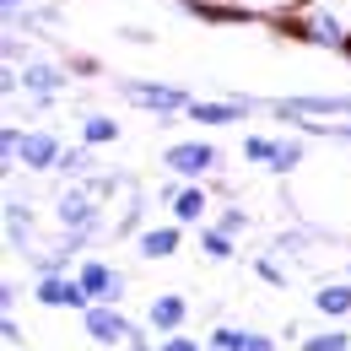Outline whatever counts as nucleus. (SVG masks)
I'll return each instance as SVG.
<instances>
[{
    "mask_svg": "<svg viewBox=\"0 0 351 351\" xmlns=\"http://www.w3.org/2000/svg\"><path fill=\"white\" fill-rule=\"evenodd\" d=\"M281 33L298 38V44L346 54L351 49V11L341 5V0H298V5L281 11Z\"/></svg>",
    "mask_w": 351,
    "mask_h": 351,
    "instance_id": "1",
    "label": "nucleus"
},
{
    "mask_svg": "<svg viewBox=\"0 0 351 351\" xmlns=\"http://www.w3.org/2000/svg\"><path fill=\"white\" fill-rule=\"evenodd\" d=\"M54 221H60V232H103L108 221H103V195L92 189L87 178H71L60 195H54Z\"/></svg>",
    "mask_w": 351,
    "mask_h": 351,
    "instance_id": "2",
    "label": "nucleus"
},
{
    "mask_svg": "<svg viewBox=\"0 0 351 351\" xmlns=\"http://www.w3.org/2000/svg\"><path fill=\"white\" fill-rule=\"evenodd\" d=\"M265 108L298 130L303 119H351V92H292V97H270Z\"/></svg>",
    "mask_w": 351,
    "mask_h": 351,
    "instance_id": "3",
    "label": "nucleus"
},
{
    "mask_svg": "<svg viewBox=\"0 0 351 351\" xmlns=\"http://www.w3.org/2000/svg\"><path fill=\"white\" fill-rule=\"evenodd\" d=\"M119 97L125 103H135L141 114H152V119H178L195 97L184 87H173V82H141V76H125L119 82Z\"/></svg>",
    "mask_w": 351,
    "mask_h": 351,
    "instance_id": "4",
    "label": "nucleus"
},
{
    "mask_svg": "<svg viewBox=\"0 0 351 351\" xmlns=\"http://www.w3.org/2000/svg\"><path fill=\"white\" fill-rule=\"evenodd\" d=\"M16 71H22V92H27V103H33L38 114H49V108L60 103V92L71 87V65H54L44 54H27Z\"/></svg>",
    "mask_w": 351,
    "mask_h": 351,
    "instance_id": "5",
    "label": "nucleus"
},
{
    "mask_svg": "<svg viewBox=\"0 0 351 351\" xmlns=\"http://www.w3.org/2000/svg\"><path fill=\"white\" fill-rule=\"evenodd\" d=\"M254 108H265L260 97L227 92V97H195V103L184 108V119H189V125H200V130H221V125H243Z\"/></svg>",
    "mask_w": 351,
    "mask_h": 351,
    "instance_id": "6",
    "label": "nucleus"
},
{
    "mask_svg": "<svg viewBox=\"0 0 351 351\" xmlns=\"http://www.w3.org/2000/svg\"><path fill=\"white\" fill-rule=\"evenodd\" d=\"M33 303L49 313H82V308H92V298L76 270H54V276H33Z\"/></svg>",
    "mask_w": 351,
    "mask_h": 351,
    "instance_id": "7",
    "label": "nucleus"
},
{
    "mask_svg": "<svg viewBox=\"0 0 351 351\" xmlns=\"http://www.w3.org/2000/svg\"><path fill=\"white\" fill-rule=\"evenodd\" d=\"M157 195L168 200V217H173L178 227H206V211H211V189H206V178H168Z\"/></svg>",
    "mask_w": 351,
    "mask_h": 351,
    "instance_id": "8",
    "label": "nucleus"
},
{
    "mask_svg": "<svg viewBox=\"0 0 351 351\" xmlns=\"http://www.w3.org/2000/svg\"><path fill=\"white\" fill-rule=\"evenodd\" d=\"M162 168L173 178H217V168H221V152L211 146V141H173L168 152H162Z\"/></svg>",
    "mask_w": 351,
    "mask_h": 351,
    "instance_id": "9",
    "label": "nucleus"
},
{
    "mask_svg": "<svg viewBox=\"0 0 351 351\" xmlns=\"http://www.w3.org/2000/svg\"><path fill=\"white\" fill-rule=\"evenodd\" d=\"M82 330H87L92 346H130V335H135V324L125 319V308H119V303L82 308Z\"/></svg>",
    "mask_w": 351,
    "mask_h": 351,
    "instance_id": "10",
    "label": "nucleus"
},
{
    "mask_svg": "<svg viewBox=\"0 0 351 351\" xmlns=\"http://www.w3.org/2000/svg\"><path fill=\"white\" fill-rule=\"evenodd\" d=\"M76 276H82L92 303H125V270H119V265L87 254V260H76Z\"/></svg>",
    "mask_w": 351,
    "mask_h": 351,
    "instance_id": "11",
    "label": "nucleus"
},
{
    "mask_svg": "<svg viewBox=\"0 0 351 351\" xmlns=\"http://www.w3.org/2000/svg\"><path fill=\"white\" fill-rule=\"evenodd\" d=\"M60 157H65V141L38 125V130L22 135V162H16V168H27V173H54V168H60Z\"/></svg>",
    "mask_w": 351,
    "mask_h": 351,
    "instance_id": "12",
    "label": "nucleus"
},
{
    "mask_svg": "<svg viewBox=\"0 0 351 351\" xmlns=\"http://www.w3.org/2000/svg\"><path fill=\"white\" fill-rule=\"evenodd\" d=\"M178 243H184V227H178L173 217L157 221V227H141V232H135V254H141V260H173Z\"/></svg>",
    "mask_w": 351,
    "mask_h": 351,
    "instance_id": "13",
    "label": "nucleus"
},
{
    "mask_svg": "<svg viewBox=\"0 0 351 351\" xmlns=\"http://www.w3.org/2000/svg\"><path fill=\"white\" fill-rule=\"evenodd\" d=\"M146 324H152L157 335L184 330V324H189V298H184V292H157V298H152V308H146Z\"/></svg>",
    "mask_w": 351,
    "mask_h": 351,
    "instance_id": "14",
    "label": "nucleus"
},
{
    "mask_svg": "<svg viewBox=\"0 0 351 351\" xmlns=\"http://www.w3.org/2000/svg\"><path fill=\"white\" fill-rule=\"evenodd\" d=\"M5 249L11 254L33 249V206H22L16 195H5Z\"/></svg>",
    "mask_w": 351,
    "mask_h": 351,
    "instance_id": "15",
    "label": "nucleus"
},
{
    "mask_svg": "<svg viewBox=\"0 0 351 351\" xmlns=\"http://www.w3.org/2000/svg\"><path fill=\"white\" fill-rule=\"evenodd\" d=\"M303 162H308V141H303V130H298V135H276V146H270V162H265V173L287 178V173H298Z\"/></svg>",
    "mask_w": 351,
    "mask_h": 351,
    "instance_id": "16",
    "label": "nucleus"
},
{
    "mask_svg": "<svg viewBox=\"0 0 351 351\" xmlns=\"http://www.w3.org/2000/svg\"><path fill=\"white\" fill-rule=\"evenodd\" d=\"M313 313L330 319V324L351 319V281H324V287H313Z\"/></svg>",
    "mask_w": 351,
    "mask_h": 351,
    "instance_id": "17",
    "label": "nucleus"
},
{
    "mask_svg": "<svg viewBox=\"0 0 351 351\" xmlns=\"http://www.w3.org/2000/svg\"><path fill=\"white\" fill-rule=\"evenodd\" d=\"M211 346H221V351H276V335L243 330V324H217L211 330Z\"/></svg>",
    "mask_w": 351,
    "mask_h": 351,
    "instance_id": "18",
    "label": "nucleus"
},
{
    "mask_svg": "<svg viewBox=\"0 0 351 351\" xmlns=\"http://www.w3.org/2000/svg\"><path fill=\"white\" fill-rule=\"evenodd\" d=\"M92 152H97V146H87V141H82V146H65V157H60L54 173L65 178V184H71V178H92L97 173V157H92Z\"/></svg>",
    "mask_w": 351,
    "mask_h": 351,
    "instance_id": "19",
    "label": "nucleus"
},
{
    "mask_svg": "<svg viewBox=\"0 0 351 351\" xmlns=\"http://www.w3.org/2000/svg\"><path fill=\"white\" fill-rule=\"evenodd\" d=\"M200 254L221 265V260H232V254H238V238H232L227 227H217V221H206V227H200Z\"/></svg>",
    "mask_w": 351,
    "mask_h": 351,
    "instance_id": "20",
    "label": "nucleus"
},
{
    "mask_svg": "<svg viewBox=\"0 0 351 351\" xmlns=\"http://www.w3.org/2000/svg\"><path fill=\"white\" fill-rule=\"evenodd\" d=\"M82 141H87V146H114V141H119V119H114V114H97V108L82 114Z\"/></svg>",
    "mask_w": 351,
    "mask_h": 351,
    "instance_id": "21",
    "label": "nucleus"
},
{
    "mask_svg": "<svg viewBox=\"0 0 351 351\" xmlns=\"http://www.w3.org/2000/svg\"><path fill=\"white\" fill-rule=\"evenodd\" d=\"M303 351H351V330L330 324V330H319V335H303Z\"/></svg>",
    "mask_w": 351,
    "mask_h": 351,
    "instance_id": "22",
    "label": "nucleus"
},
{
    "mask_svg": "<svg viewBox=\"0 0 351 351\" xmlns=\"http://www.w3.org/2000/svg\"><path fill=\"white\" fill-rule=\"evenodd\" d=\"M22 125H16V119H5V130H0V162H5V168H16V162H22Z\"/></svg>",
    "mask_w": 351,
    "mask_h": 351,
    "instance_id": "23",
    "label": "nucleus"
},
{
    "mask_svg": "<svg viewBox=\"0 0 351 351\" xmlns=\"http://www.w3.org/2000/svg\"><path fill=\"white\" fill-rule=\"evenodd\" d=\"M270 146H276V135H243V162L265 168L270 162Z\"/></svg>",
    "mask_w": 351,
    "mask_h": 351,
    "instance_id": "24",
    "label": "nucleus"
},
{
    "mask_svg": "<svg viewBox=\"0 0 351 351\" xmlns=\"http://www.w3.org/2000/svg\"><path fill=\"white\" fill-rule=\"evenodd\" d=\"M217 227H227V232H232V238H243V232H249V211H243V206H221V217H217Z\"/></svg>",
    "mask_w": 351,
    "mask_h": 351,
    "instance_id": "25",
    "label": "nucleus"
},
{
    "mask_svg": "<svg viewBox=\"0 0 351 351\" xmlns=\"http://www.w3.org/2000/svg\"><path fill=\"white\" fill-rule=\"evenodd\" d=\"M254 276H260L265 287H287V270L276 265V254H260V260H254Z\"/></svg>",
    "mask_w": 351,
    "mask_h": 351,
    "instance_id": "26",
    "label": "nucleus"
},
{
    "mask_svg": "<svg viewBox=\"0 0 351 351\" xmlns=\"http://www.w3.org/2000/svg\"><path fill=\"white\" fill-rule=\"evenodd\" d=\"M157 351H206V346H200L195 335H184V330H173V335H162V341H157Z\"/></svg>",
    "mask_w": 351,
    "mask_h": 351,
    "instance_id": "27",
    "label": "nucleus"
},
{
    "mask_svg": "<svg viewBox=\"0 0 351 351\" xmlns=\"http://www.w3.org/2000/svg\"><path fill=\"white\" fill-rule=\"evenodd\" d=\"M270 249H276V254H303L308 238H303V232H276V243H270Z\"/></svg>",
    "mask_w": 351,
    "mask_h": 351,
    "instance_id": "28",
    "label": "nucleus"
},
{
    "mask_svg": "<svg viewBox=\"0 0 351 351\" xmlns=\"http://www.w3.org/2000/svg\"><path fill=\"white\" fill-rule=\"evenodd\" d=\"M0 341H5L11 351L22 346V324H16V313H5V319H0Z\"/></svg>",
    "mask_w": 351,
    "mask_h": 351,
    "instance_id": "29",
    "label": "nucleus"
},
{
    "mask_svg": "<svg viewBox=\"0 0 351 351\" xmlns=\"http://www.w3.org/2000/svg\"><path fill=\"white\" fill-rule=\"evenodd\" d=\"M0 11H5V27H16L27 16V0H0Z\"/></svg>",
    "mask_w": 351,
    "mask_h": 351,
    "instance_id": "30",
    "label": "nucleus"
},
{
    "mask_svg": "<svg viewBox=\"0 0 351 351\" xmlns=\"http://www.w3.org/2000/svg\"><path fill=\"white\" fill-rule=\"evenodd\" d=\"M71 71H76V76H97V71H103V65H97V60H92V54H71Z\"/></svg>",
    "mask_w": 351,
    "mask_h": 351,
    "instance_id": "31",
    "label": "nucleus"
},
{
    "mask_svg": "<svg viewBox=\"0 0 351 351\" xmlns=\"http://www.w3.org/2000/svg\"><path fill=\"white\" fill-rule=\"evenodd\" d=\"M125 351H157V346H152V335L135 324V335H130V346H125Z\"/></svg>",
    "mask_w": 351,
    "mask_h": 351,
    "instance_id": "32",
    "label": "nucleus"
},
{
    "mask_svg": "<svg viewBox=\"0 0 351 351\" xmlns=\"http://www.w3.org/2000/svg\"><path fill=\"white\" fill-rule=\"evenodd\" d=\"M119 38H125V44H152V33H146V27H125Z\"/></svg>",
    "mask_w": 351,
    "mask_h": 351,
    "instance_id": "33",
    "label": "nucleus"
},
{
    "mask_svg": "<svg viewBox=\"0 0 351 351\" xmlns=\"http://www.w3.org/2000/svg\"><path fill=\"white\" fill-rule=\"evenodd\" d=\"M206 351H221V346H211V341H206Z\"/></svg>",
    "mask_w": 351,
    "mask_h": 351,
    "instance_id": "34",
    "label": "nucleus"
},
{
    "mask_svg": "<svg viewBox=\"0 0 351 351\" xmlns=\"http://www.w3.org/2000/svg\"><path fill=\"white\" fill-rule=\"evenodd\" d=\"M346 281H351V265H346Z\"/></svg>",
    "mask_w": 351,
    "mask_h": 351,
    "instance_id": "35",
    "label": "nucleus"
},
{
    "mask_svg": "<svg viewBox=\"0 0 351 351\" xmlns=\"http://www.w3.org/2000/svg\"><path fill=\"white\" fill-rule=\"evenodd\" d=\"M346 60H351V49H346Z\"/></svg>",
    "mask_w": 351,
    "mask_h": 351,
    "instance_id": "36",
    "label": "nucleus"
},
{
    "mask_svg": "<svg viewBox=\"0 0 351 351\" xmlns=\"http://www.w3.org/2000/svg\"><path fill=\"white\" fill-rule=\"evenodd\" d=\"M238 5H243V0H238Z\"/></svg>",
    "mask_w": 351,
    "mask_h": 351,
    "instance_id": "37",
    "label": "nucleus"
}]
</instances>
